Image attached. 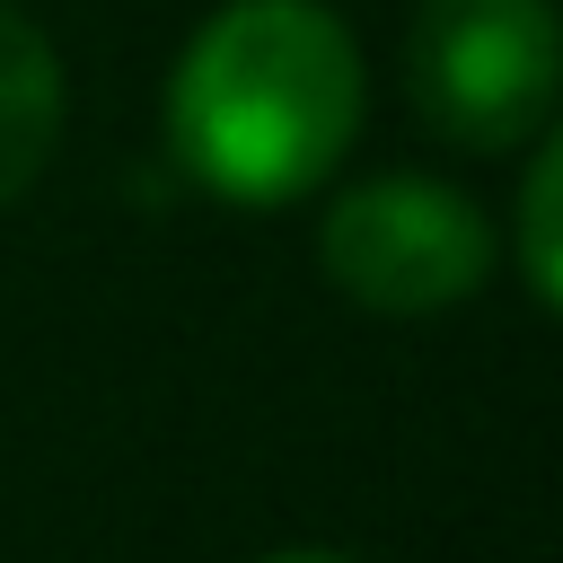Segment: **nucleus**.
Segmentation results:
<instances>
[{
  "label": "nucleus",
  "instance_id": "nucleus-5",
  "mask_svg": "<svg viewBox=\"0 0 563 563\" xmlns=\"http://www.w3.org/2000/svg\"><path fill=\"white\" fill-rule=\"evenodd\" d=\"M554 194H563V158L545 150L528 167V194H519V273H528V299L554 308L563 299V255H554Z\"/></svg>",
  "mask_w": 563,
  "mask_h": 563
},
{
  "label": "nucleus",
  "instance_id": "nucleus-3",
  "mask_svg": "<svg viewBox=\"0 0 563 563\" xmlns=\"http://www.w3.org/2000/svg\"><path fill=\"white\" fill-rule=\"evenodd\" d=\"M484 264H493V229L449 185L378 176V185H352L325 211V273H334L343 299H361L378 317L457 308L484 282Z\"/></svg>",
  "mask_w": 563,
  "mask_h": 563
},
{
  "label": "nucleus",
  "instance_id": "nucleus-2",
  "mask_svg": "<svg viewBox=\"0 0 563 563\" xmlns=\"http://www.w3.org/2000/svg\"><path fill=\"white\" fill-rule=\"evenodd\" d=\"M563 44L545 0H422L413 106L457 150H510L554 114Z\"/></svg>",
  "mask_w": 563,
  "mask_h": 563
},
{
  "label": "nucleus",
  "instance_id": "nucleus-4",
  "mask_svg": "<svg viewBox=\"0 0 563 563\" xmlns=\"http://www.w3.org/2000/svg\"><path fill=\"white\" fill-rule=\"evenodd\" d=\"M53 141H62V62L18 9H0V202H18L44 176Z\"/></svg>",
  "mask_w": 563,
  "mask_h": 563
},
{
  "label": "nucleus",
  "instance_id": "nucleus-1",
  "mask_svg": "<svg viewBox=\"0 0 563 563\" xmlns=\"http://www.w3.org/2000/svg\"><path fill=\"white\" fill-rule=\"evenodd\" d=\"M361 123V53L317 0H238L220 9L176 79H167V141L185 176L220 202H299L334 176Z\"/></svg>",
  "mask_w": 563,
  "mask_h": 563
},
{
  "label": "nucleus",
  "instance_id": "nucleus-6",
  "mask_svg": "<svg viewBox=\"0 0 563 563\" xmlns=\"http://www.w3.org/2000/svg\"><path fill=\"white\" fill-rule=\"evenodd\" d=\"M273 563H352V554H273Z\"/></svg>",
  "mask_w": 563,
  "mask_h": 563
}]
</instances>
